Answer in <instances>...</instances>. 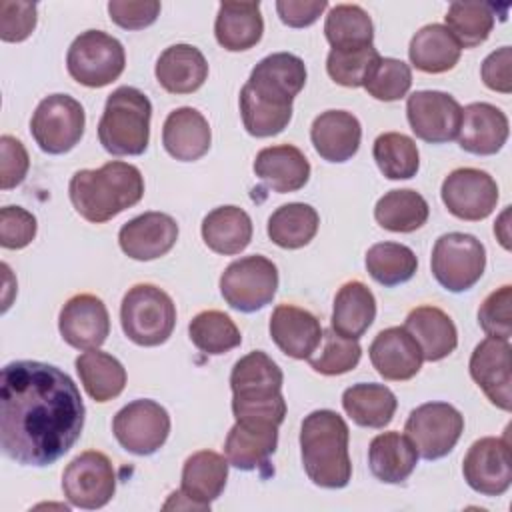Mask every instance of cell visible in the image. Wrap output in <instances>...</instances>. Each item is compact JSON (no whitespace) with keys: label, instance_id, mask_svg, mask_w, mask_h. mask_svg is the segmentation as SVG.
<instances>
[{"label":"cell","instance_id":"8fae6325","mask_svg":"<svg viewBox=\"0 0 512 512\" xmlns=\"http://www.w3.org/2000/svg\"><path fill=\"white\" fill-rule=\"evenodd\" d=\"M112 432L124 450L150 456L164 446L170 434V416L166 408L154 400H132L116 412Z\"/></svg>","mask_w":512,"mask_h":512},{"label":"cell","instance_id":"484cf974","mask_svg":"<svg viewBox=\"0 0 512 512\" xmlns=\"http://www.w3.org/2000/svg\"><path fill=\"white\" fill-rule=\"evenodd\" d=\"M254 174L278 194L296 192L310 178V162L304 152L292 144L262 148L254 158Z\"/></svg>","mask_w":512,"mask_h":512},{"label":"cell","instance_id":"ffe728a7","mask_svg":"<svg viewBox=\"0 0 512 512\" xmlns=\"http://www.w3.org/2000/svg\"><path fill=\"white\" fill-rule=\"evenodd\" d=\"M178 240V224L170 214L144 212L128 220L118 232L122 252L140 262L156 260L168 254Z\"/></svg>","mask_w":512,"mask_h":512},{"label":"cell","instance_id":"ab89813d","mask_svg":"<svg viewBox=\"0 0 512 512\" xmlns=\"http://www.w3.org/2000/svg\"><path fill=\"white\" fill-rule=\"evenodd\" d=\"M324 34L332 50H360L372 46L374 26L362 6L336 4L326 16Z\"/></svg>","mask_w":512,"mask_h":512},{"label":"cell","instance_id":"f5cc1de1","mask_svg":"<svg viewBox=\"0 0 512 512\" xmlns=\"http://www.w3.org/2000/svg\"><path fill=\"white\" fill-rule=\"evenodd\" d=\"M28 168L30 158L24 144L14 136L4 134L0 138V188L10 190L22 184Z\"/></svg>","mask_w":512,"mask_h":512},{"label":"cell","instance_id":"4fadbf2b","mask_svg":"<svg viewBox=\"0 0 512 512\" xmlns=\"http://www.w3.org/2000/svg\"><path fill=\"white\" fill-rule=\"evenodd\" d=\"M282 382L280 366L266 352H248L230 372L232 408H262L284 402Z\"/></svg>","mask_w":512,"mask_h":512},{"label":"cell","instance_id":"c3c4849f","mask_svg":"<svg viewBox=\"0 0 512 512\" xmlns=\"http://www.w3.org/2000/svg\"><path fill=\"white\" fill-rule=\"evenodd\" d=\"M324 346L316 358H308L312 370L324 374V376H338L354 370L360 362L362 348L358 340L342 338L332 328L322 334Z\"/></svg>","mask_w":512,"mask_h":512},{"label":"cell","instance_id":"5bb4252c","mask_svg":"<svg viewBox=\"0 0 512 512\" xmlns=\"http://www.w3.org/2000/svg\"><path fill=\"white\" fill-rule=\"evenodd\" d=\"M440 196L452 216L478 222L494 212L498 202V184L484 170L456 168L444 178Z\"/></svg>","mask_w":512,"mask_h":512},{"label":"cell","instance_id":"4316f807","mask_svg":"<svg viewBox=\"0 0 512 512\" xmlns=\"http://www.w3.org/2000/svg\"><path fill=\"white\" fill-rule=\"evenodd\" d=\"M158 84L170 94H192L208 78V62L192 44H172L156 60Z\"/></svg>","mask_w":512,"mask_h":512},{"label":"cell","instance_id":"7dc6e473","mask_svg":"<svg viewBox=\"0 0 512 512\" xmlns=\"http://www.w3.org/2000/svg\"><path fill=\"white\" fill-rule=\"evenodd\" d=\"M412 86V70L398 58H380L364 82L366 92L382 102H394L408 94Z\"/></svg>","mask_w":512,"mask_h":512},{"label":"cell","instance_id":"2e32d148","mask_svg":"<svg viewBox=\"0 0 512 512\" xmlns=\"http://www.w3.org/2000/svg\"><path fill=\"white\" fill-rule=\"evenodd\" d=\"M468 486L484 496H500L512 484V460L508 436H486L476 440L462 462Z\"/></svg>","mask_w":512,"mask_h":512},{"label":"cell","instance_id":"11a10c76","mask_svg":"<svg viewBox=\"0 0 512 512\" xmlns=\"http://www.w3.org/2000/svg\"><path fill=\"white\" fill-rule=\"evenodd\" d=\"M480 76L490 90L510 94L512 92V50H510V46H502V48L490 52L482 62Z\"/></svg>","mask_w":512,"mask_h":512},{"label":"cell","instance_id":"3957f363","mask_svg":"<svg viewBox=\"0 0 512 512\" xmlns=\"http://www.w3.org/2000/svg\"><path fill=\"white\" fill-rule=\"evenodd\" d=\"M348 424L334 410H314L300 426V454L308 478L320 488H344L352 478Z\"/></svg>","mask_w":512,"mask_h":512},{"label":"cell","instance_id":"8992f818","mask_svg":"<svg viewBox=\"0 0 512 512\" xmlns=\"http://www.w3.org/2000/svg\"><path fill=\"white\" fill-rule=\"evenodd\" d=\"M126 66L124 46L102 30H86L76 36L66 54L68 74L82 86L102 88L114 82Z\"/></svg>","mask_w":512,"mask_h":512},{"label":"cell","instance_id":"603a6c76","mask_svg":"<svg viewBox=\"0 0 512 512\" xmlns=\"http://www.w3.org/2000/svg\"><path fill=\"white\" fill-rule=\"evenodd\" d=\"M506 114L488 102H472L462 108L458 144L462 150L476 156H490L502 150L508 140Z\"/></svg>","mask_w":512,"mask_h":512},{"label":"cell","instance_id":"7c38bea8","mask_svg":"<svg viewBox=\"0 0 512 512\" xmlns=\"http://www.w3.org/2000/svg\"><path fill=\"white\" fill-rule=\"evenodd\" d=\"M116 490V474L110 458L98 450L78 454L62 474V492L76 508L96 510L106 506Z\"/></svg>","mask_w":512,"mask_h":512},{"label":"cell","instance_id":"ac0fdd59","mask_svg":"<svg viewBox=\"0 0 512 512\" xmlns=\"http://www.w3.org/2000/svg\"><path fill=\"white\" fill-rule=\"evenodd\" d=\"M58 330L76 350L100 348L110 334L106 304L94 294H76L66 300L58 316Z\"/></svg>","mask_w":512,"mask_h":512},{"label":"cell","instance_id":"bcb514c9","mask_svg":"<svg viewBox=\"0 0 512 512\" xmlns=\"http://www.w3.org/2000/svg\"><path fill=\"white\" fill-rule=\"evenodd\" d=\"M382 56L372 46L360 50H330L326 58V72L328 76L346 88L364 86L366 78L370 76L372 68L378 64Z\"/></svg>","mask_w":512,"mask_h":512},{"label":"cell","instance_id":"1f68e13d","mask_svg":"<svg viewBox=\"0 0 512 512\" xmlns=\"http://www.w3.org/2000/svg\"><path fill=\"white\" fill-rule=\"evenodd\" d=\"M418 464V452L412 440L400 432H384L372 438L368 448V466L374 478L386 484L404 482Z\"/></svg>","mask_w":512,"mask_h":512},{"label":"cell","instance_id":"30bf717a","mask_svg":"<svg viewBox=\"0 0 512 512\" xmlns=\"http://www.w3.org/2000/svg\"><path fill=\"white\" fill-rule=\"evenodd\" d=\"M418 456L438 460L452 452L464 432V416L448 402H426L414 408L404 424Z\"/></svg>","mask_w":512,"mask_h":512},{"label":"cell","instance_id":"f907efd6","mask_svg":"<svg viewBox=\"0 0 512 512\" xmlns=\"http://www.w3.org/2000/svg\"><path fill=\"white\" fill-rule=\"evenodd\" d=\"M36 216L22 206H4L0 210V244L6 250L26 248L36 236Z\"/></svg>","mask_w":512,"mask_h":512},{"label":"cell","instance_id":"74e56055","mask_svg":"<svg viewBox=\"0 0 512 512\" xmlns=\"http://www.w3.org/2000/svg\"><path fill=\"white\" fill-rule=\"evenodd\" d=\"M320 224L318 212L304 202H290L276 208L268 218V238L286 250H298L316 236Z\"/></svg>","mask_w":512,"mask_h":512},{"label":"cell","instance_id":"7402d4cb","mask_svg":"<svg viewBox=\"0 0 512 512\" xmlns=\"http://www.w3.org/2000/svg\"><path fill=\"white\" fill-rule=\"evenodd\" d=\"M270 336L274 344L290 358L308 360L322 342V326L318 318L294 304H280L270 316Z\"/></svg>","mask_w":512,"mask_h":512},{"label":"cell","instance_id":"9c48e42d","mask_svg":"<svg viewBox=\"0 0 512 512\" xmlns=\"http://www.w3.org/2000/svg\"><path fill=\"white\" fill-rule=\"evenodd\" d=\"M86 116L82 104L68 94H50L36 106L30 134L46 154H66L82 138Z\"/></svg>","mask_w":512,"mask_h":512},{"label":"cell","instance_id":"d590c367","mask_svg":"<svg viewBox=\"0 0 512 512\" xmlns=\"http://www.w3.org/2000/svg\"><path fill=\"white\" fill-rule=\"evenodd\" d=\"M342 406L358 426L384 428L392 422L398 400L384 384L360 382L344 390Z\"/></svg>","mask_w":512,"mask_h":512},{"label":"cell","instance_id":"b9f144b4","mask_svg":"<svg viewBox=\"0 0 512 512\" xmlns=\"http://www.w3.org/2000/svg\"><path fill=\"white\" fill-rule=\"evenodd\" d=\"M366 270L382 286L408 282L418 268L416 254L398 242H378L366 252Z\"/></svg>","mask_w":512,"mask_h":512},{"label":"cell","instance_id":"681fc988","mask_svg":"<svg viewBox=\"0 0 512 512\" xmlns=\"http://www.w3.org/2000/svg\"><path fill=\"white\" fill-rule=\"evenodd\" d=\"M512 286L504 284L490 292L478 308V324L490 338L510 342L512 336Z\"/></svg>","mask_w":512,"mask_h":512},{"label":"cell","instance_id":"f1b7e54d","mask_svg":"<svg viewBox=\"0 0 512 512\" xmlns=\"http://www.w3.org/2000/svg\"><path fill=\"white\" fill-rule=\"evenodd\" d=\"M228 480V460L214 450H198L186 458L182 468L180 492L190 498L198 510H208Z\"/></svg>","mask_w":512,"mask_h":512},{"label":"cell","instance_id":"52a82bcc","mask_svg":"<svg viewBox=\"0 0 512 512\" xmlns=\"http://www.w3.org/2000/svg\"><path fill=\"white\" fill-rule=\"evenodd\" d=\"M430 266L436 282L448 292L470 290L486 268L484 244L464 232L442 234L432 248Z\"/></svg>","mask_w":512,"mask_h":512},{"label":"cell","instance_id":"e575fe53","mask_svg":"<svg viewBox=\"0 0 512 512\" xmlns=\"http://www.w3.org/2000/svg\"><path fill=\"white\" fill-rule=\"evenodd\" d=\"M278 428L270 426H246L236 422L224 444L226 460L238 470L250 472L268 464V458L276 452Z\"/></svg>","mask_w":512,"mask_h":512},{"label":"cell","instance_id":"e0dca14e","mask_svg":"<svg viewBox=\"0 0 512 512\" xmlns=\"http://www.w3.org/2000/svg\"><path fill=\"white\" fill-rule=\"evenodd\" d=\"M306 84L304 60L290 52H274L262 58L244 84L260 100L276 106H292Z\"/></svg>","mask_w":512,"mask_h":512},{"label":"cell","instance_id":"83f0119b","mask_svg":"<svg viewBox=\"0 0 512 512\" xmlns=\"http://www.w3.org/2000/svg\"><path fill=\"white\" fill-rule=\"evenodd\" d=\"M404 328L418 342L422 358L428 362L450 356L458 346V330L452 318L436 306H416L410 310Z\"/></svg>","mask_w":512,"mask_h":512},{"label":"cell","instance_id":"9a60e30c","mask_svg":"<svg viewBox=\"0 0 512 512\" xmlns=\"http://www.w3.org/2000/svg\"><path fill=\"white\" fill-rule=\"evenodd\" d=\"M406 116L412 132L430 144H444L458 136L462 106L440 90H418L406 100Z\"/></svg>","mask_w":512,"mask_h":512},{"label":"cell","instance_id":"277c9868","mask_svg":"<svg viewBox=\"0 0 512 512\" xmlns=\"http://www.w3.org/2000/svg\"><path fill=\"white\" fill-rule=\"evenodd\" d=\"M152 104L132 86L116 88L104 104L98 122V140L112 156H138L150 142Z\"/></svg>","mask_w":512,"mask_h":512},{"label":"cell","instance_id":"44dd1931","mask_svg":"<svg viewBox=\"0 0 512 512\" xmlns=\"http://www.w3.org/2000/svg\"><path fill=\"white\" fill-rule=\"evenodd\" d=\"M370 362L384 380L404 382L422 368V350L404 326H392L376 334L370 348Z\"/></svg>","mask_w":512,"mask_h":512},{"label":"cell","instance_id":"db71d44e","mask_svg":"<svg viewBox=\"0 0 512 512\" xmlns=\"http://www.w3.org/2000/svg\"><path fill=\"white\" fill-rule=\"evenodd\" d=\"M108 14L114 24L124 30H142L156 22L160 14V2L156 0H112L108 2Z\"/></svg>","mask_w":512,"mask_h":512},{"label":"cell","instance_id":"f35d334b","mask_svg":"<svg viewBox=\"0 0 512 512\" xmlns=\"http://www.w3.org/2000/svg\"><path fill=\"white\" fill-rule=\"evenodd\" d=\"M428 214L424 196L410 188L390 190L374 206L376 222L390 232H414L426 224Z\"/></svg>","mask_w":512,"mask_h":512},{"label":"cell","instance_id":"5b68a950","mask_svg":"<svg viewBox=\"0 0 512 512\" xmlns=\"http://www.w3.org/2000/svg\"><path fill=\"white\" fill-rule=\"evenodd\" d=\"M120 324L124 334L138 346L164 344L176 326L172 298L154 284H134L122 298Z\"/></svg>","mask_w":512,"mask_h":512},{"label":"cell","instance_id":"60d3db41","mask_svg":"<svg viewBox=\"0 0 512 512\" xmlns=\"http://www.w3.org/2000/svg\"><path fill=\"white\" fill-rule=\"evenodd\" d=\"M188 336L200 352L210 356L230 352L242 342V334L234 320L220 310L198 312L188 324Z\"/></svg>","mask_w":512,"mask_h":512},{"label":"cell","instance_id":"836d02e7","mask_svg":"<svg viewBox=\"0 0 512 512\" xmlns=\"http://www.w3.org/2000/svg\"><path fill=\"white\" fill-rule=\"evenodd\" d=\"M460 44L444 24H426L410 40L408 56L414 68L428 74L452 70L460 60Z\"/></svg>","mask_w":512,"mask_h":512},{"label":"cell","instance_id":"ee69618b","mask_svg":"<svg viewBox=\"0 0 512 512\" xmlns=\"http://www.w3.org/2000/svg\"><path fill=\"white\" fill-rule=\"evenodd\" d=\"M444 20L460 48H476L494 28V8L486 2H452Z\"/></svg>","mask_w":512,"mask_h":512},{"label":"cell","instance_id":"f6af8a7d","mask_svg":"<svg viewBox=\"0 0 512 512\" xmlns=\"http://www.w3.org/2000/svg\"><path fill=\"white\" fill-rule=\"evenodd\" d=\"M240 114L248 134L268 138L280 134L292 120V106H276L260 100L246 86L240 90Z\"/></svg>","mask_w":512,"mask_h":512},{"label":"cell","instance_id":"816d5d0a","mask_svg":"<svg viewBox=\"0 0 512 512\" xmlns=\"http://www.w3.org/2000/svg\"><path fill=\"white\" fill-rule=\"evenodd\" d=\"M36 28V4L32 2H0V38L4 42H22Z\"/></svg>","mask_w":512,"mask_h":512},{"label":"cell","instance_id":"9f6ffc18","mask_svg":"<svg viewBox=\"0 0 512 512\" xmlns=\"http://www.w3.org/2000/svg\"><path fill=\"white\" fill-rule=\"evenodd\" d=\"M328 8L326 0H278L276 12L290 28H306L314 24Z\"/></svg>","mask_w":512,"mask_h":512},{"label":"cell","instance_id":"f546056e","mask_svg":"<svg viewBox=\"0 0 512 512\" xmlns=\"http://www.w3.org/2000/svg\"><path fill=\"white\" fill-rule=\"evenodd\" d=\"M264 32L260 2H222L214 22V36L228 52L256 46Z\"/></svg>","mask_w":512,"mask_h":512},{"label":"cell","instance_id":"ba28073f","mask_svg":"<svg viewBox=\"0 0 512 512\" xmlns=\"http://www.w3.org/2000/svg\"><path fill=\"white\" fill-rule=\"evenodd\" d=\"M276 288L278 268L260 254L234 260L220 276V294L238 312L262 310L272 302Z\"/></svg>","mask_w":512,"mask_h":512},{"label":"cell","instance_id":"cb8c5ba5","mask_svg":"<svg viewBox=\"0 0 512 512\" xmlns=\"http://www.w3.org/2000/svg\"><path fill=\"white\" fill-rule=\"evenodd\" d=\"M212 132L202 112L190 106L172 110L162 126L166 152L180 162H194L210 150Z\"/></svg>","mask_w":512,"mask_h":512},{"label":"cell","instance_id":"d6986e66","mask_svg":"<svg viewBox=\"0 0 512 512\" xmlns=\"http://www.w3.org/2000/svg\"><path fill=\"white\" fill-rule=\"evenodd\" d=\"M470 376L486 398L504 412L512 408L510 342L484 338L470 356Z\"/></svg>","mask_w":512,"mask_h":512},{"label":"cell","instance_id":"d4e9b609","mask_svg":"<svg viewBox=\"0 0 512 512\" xmlns=\"http://www.w3.org/2000/svg\"><path fill=\"white\" fill-rule=\"evenodd\" d=\"M362 126L352 112L326 110L318 114L310 128V140L320 158L328 162H346L358 148Z\"/></svg>","mask_w":512,"mask_h":512},{"label":"cell","instance_id":"6da1fadb","mask_svg":"<svg viewBox=\"0 0 512 512\" xmlns=\"http://www.w3.org/2000/svg\"><path fill=\"white\" fill-rule=\"evenodd\" d=\"M84 402L74 380L38 360L2 368L0 446L22 466H48L62 458L84 428Z\"/></svg>","mask_w":512,"mask_h":512},{"label":"cell","instance_id":"d6a6232c","mask_svg":"<svg viewBox=\"0 0 512 512\" xmlns=\"http://www.w3.org/2000/svg\"><path fill=\"white\" fill-rule=\"evenodd\" d=\"M204 244L224 256L240 254L252 240V220L246 210L238 206H218L202 220Z\"/></svg>","mask_w":512,"mask_h":512},{"label":"cell","instance_id":"6f0895ef","mask_svg":"<svg viewBox=\"0 0 512 512\" xmlns=\"http://www.w3.org/2000/svg\"><path fill=\"white\" fill-rule=\"evenodd\" d=\"M508 216H510V210L506 208L504 212H502V216L498 218V222L494 224V234L498 236V240H500V244L508 250L510 248V234H508Z\"/></svg>","mask_w":512,"mask_h":512},{"label":"cell","instance_id":"7bdbcfd3","mask_svg":"<svg viewBox=\"0 0 512 512\" xmlns=\"http://www.w3.org/2000/svg\"><path fill=\"white\" fill-rule=\"evenodd\" d=\"M372 156L388 180H408L420 168L416 142L402 132H384L374 140Z\"/></svg>","mask_w":512,"mask_h":512},{"label":"cell","instance_id":"4dcf8cb0","mask_svg":"<svg viewBox=\"0 0 512 512\" xmlns=\"http://www.w3.org/2000/svg\"><path fill=\"white\" fill-rule=\"evenodd\" d=\"M376 318V298L372 290L360 282L350 280L342 284L334 296L330 328L342 338L358 340Z\"/></svg>","mask_w":512,"mask_h":512},{"label":"cell","instance_id":"7a4b0ae2","mask_svg":"<svg viewBox=\"0 0 512 512\" xmlns=\"http://www.w3.org/2000/svg\"><path fill=\"white\" fill-rule=\"evenodd\" d=\"M68 196L84 220L102 224L142 200L144 178L134 164L110 160L96 170H78L70 178Z\"/></svg>","mask_w":512,"mask_h":512},{"label":"cell","instance_id":"8d00e7d4","mask_svg":"<svg viewBox=\"0 0 512 512\" xmlns=\"http://www.w3.org/2000/svg\"><path fill=\"white\" fill-rule=\"evenodd\" d=\"M74 366L84 390L96 402H108L120 396L126 386V370L122 362L98 348L82 352Z\"/></svg>","mask_w":512,"mask_h":512}]
</instances>
